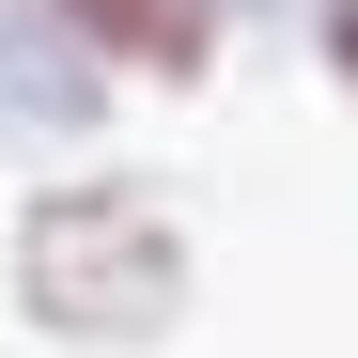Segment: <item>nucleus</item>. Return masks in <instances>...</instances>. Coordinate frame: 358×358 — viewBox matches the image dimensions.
<instances>
[{"label": "nucleus", "instance_id": "1", "mask_svg": "<svg viewBox=\"0 0 358 358\" xmlns=\"http://www.w3.org/2000/svg\"><path fill=\"white\" fill-rule=\"evenodd\" d=\"M0 312H16L31 343H63V358H156L171 327L203 312V234L125 156L31 171L16 234H0Z\"/></svg>", "mask_w": 358, "mask_h": 358}, {"label": "nucleus", "instance_id": "3", "mask_svg": "<svg viewBox=\"0 0 358 358\" xmlns=\"http://www.w3.org/2000/svg\"><path fill=\"white\" fill-rule=\"evenodd\" d=\"M16 16H47L78 63H109L125 94H203L234 63V0H16Z\"/></svg>", "mask_w": 358, "mask_h": 358}, {"label": "nucleus", "instance_id": "2", "mask_svg": "<svg viewBox=\"0 0 358 358\" xmlns=\"http://www.w3.org/2000/svg\"><path fill=\"white\" fill-rule=\"evenodd\" d=\"M109 125H125V78L78 63L47 16H16V0H0V156L78 171V156H109Z\"/></svg>", "mask_w": 358, "mask_h": 358}, {"label": "nucleus", "instance_id": "4", "mask_svg": "<svg viewBox=\"0 0 358 358\" xmlns=\"http://www.w3.org/2000/svg\"><path fill=\"white\" fill-rule=\"evenodd\" d=\"M280 31L312 47V78H327V109H343V125H358V0H296Z\"/></svg>", "mask_w": 358, "mask_h": 358}, {"label": "nucleus", "instance_id": "5", "mask_svg": "<svg viewBox=\"0 0 358 358\" xmlns=\"http://www.w3.org/2000/svg\"><path fill=\"white\" fill-rule=\"evenodd\" d=\"M250 16H296V0H234V31H250Z\"/></svg>", "mask_w": 358, "mask_h": 358}]
</instances>
